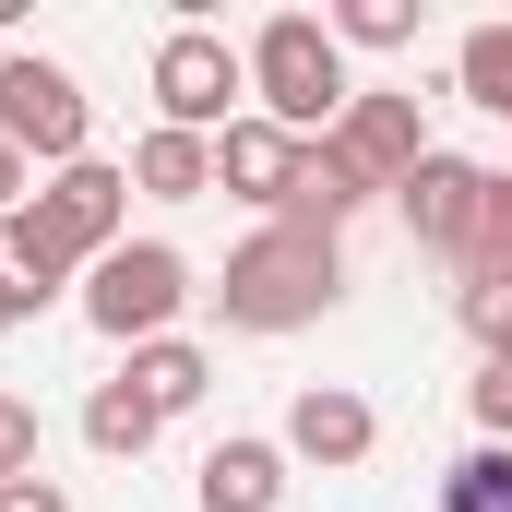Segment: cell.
Here are the masks:
<instances>
[{"instance_id":"obj_6","label":"cell","mask_w":512,"mask_h":512,"mask_svg":"<svg viewBox=\"0 0 512 512\" xmlns=\"http://www.w3.org/2000/svg\"><path fill=\"white\" fill-rule=\"evenodd\" d=\"M393 203H405V239H417V251L465 262V239H477V203H489V167H477V155H453V143H429V155H417V179H405Z\"/></svg>"},{"instance_id":"obj_7","label":"cell","mask_w":512,"mask_h":512,"mask_svg":"<svg viewBox=\"0 0 512 512\" xmlns=\"http://www.w3.org/2000/svg\"><path fill=\"white\" fill-rule=\"evenodd\" d=\"M298 167H310V143H298V131H274L262 108L215 131V191H239V203L262 215V227H274V215L298 203Z\"/></svg>"},{"instance_id":"obj_8","label":"cell","mask_w":512,"mask_h":512,"mask_svg":"<svg viewBox=\"0 0 512 512\" xmlns=\"http://www.w3.org/2000/svg\"><path fill=\"white\" fill-rule=\"evenodd\" d=\"M322 143H334V155H346L370 191H405V179H417V155H429V131H417V96H382V84H358V108L322 131Z\"/></svg>"},{"instance_id":"obj_17","label":"cell","mask_w":512,"mask_h":512,"mask_svg":"<svg viewBox=\"0 0 512 512\" xmlns=\"http://www.w3.org/2000/svg\"><path fill=\"white\" fill-rule=\"evenodd\" d=\"M441 512H512V441H477L441 465Z\"/></svg>"},{"instance_id":"obj_19","label":"cell","mask_w":512,"mask_h":512,"mask_svg":"<svg viewBox=\"0 0 512 512\" xmlns=\"http://www.w3.org/2000/svg\"><path fill=\"white\" fill-rule=\"evenodd\" d=\"M322 24H334V48H417L429 12H417V0H334Z\"/></svg>"},{"instance_id":"obj_21","label":"cell","mask_w":512,"mask_h":512,"mask_svg":"<svg viewBox=\"0 0 512 512\" xmlns=\"http://www.w3.org/2000/svg\"><path fill=\"white\" fill-rule=\"evenodd\" d=\"M465 334H477L489 358H512V286H465Z\"/></svg>"},{"instance_id":"obj_22","label":"cell","mask_w":512,"mask_h":512,"mask_svg":"<svg viewBox=\"0 0 512 512\" xmlns=\"http://www.w3.org/2000/svg\"><path fill=\"white\" fill-rule=\"evenodd\" d=\"M465 405H477V429H489V441H512V358H489V370L465 382Z\"/></svg>"},{"instance_id":"obj_23","label":"cell","mask_w":512,"mask_h":512,"mask_svg":"<svg viewBox=\"0 0 512 512\" xmlns=\"http://www.w3.org/2000/svg\"><path fill=\"white\" fill-rule=\"evenodd\" d=\"M0 512H72V489H60V477H12V489H0Z\"/></svg>"},{"instance_id":"obj_11","label":"cell","mask_w":512,"mask_h":512,"mask_svg":"<svg viewBox=\"0 0 512 512\" xmlns=\"http://www.w3.org/2000/svg\"><path fill=\"white\" fill-rule=\"evenodd\" d=\"M203 512H286V441H251V429H227L215 453H203Z\"/></svg>"},{"instance_id":"obj_9","label":"cell","mask_w":512,"mask_h":512,"mask_svg":"<svg viewBox=\"0 0 512 512\" xmlns=\"http://www.w3.org/2000/svg\"><path fill=\"white\" fill-rule=\"evenodd\" d=\"M382 453V417H370V393L346 382H310L286 405V465H322V477H346V465H370Z\"/></svg>"},{"instance_id":"obj_1","label":"cell","mask_w":512,"mask_h":512,"mask_svg":"<svg viewBox=\"0 0 512 512\" xmlns=\"http://www.w3.org/2000/svg\"><path fill=\"white\" fill-rule=\"evenodd\" d=\"M334 298H346V239H322V227H262L251 251H227V286H215L227 334H298Z\"/></svg>"},{"instance_id":"obj_10","label":"cell","mask_w":512,"mask_h":512,"mask_svg":"<svg viewBox=\"0 0 512 512\" xmlns=\"http://www.w3.org/2000/svg\"><path fill=\"white\" fill-rule=\"evenodd\" d=\"M48 215H60V227L84 239V274H96V262L131 239V167H108V155L60 167V179H48Z\"/></svg>"},{"instance_id":"obj_15","label":"cell","mask_w":512,"mask_h":512,"mask_svg":"<svg viewBox=\"0 0 512 512\" xmlns=\"http://www.w3.org/2000/svg\"><path fill=\"white\" fill-rule=\"evenodd\" d=\"M453 96L489 108V120H512V24H465V48H453Z\"/></svg>"},{"instance_id":"obj_5","label":"cell","mask_w":512,"mask_h":512,"mask_svg":"<svg viewBox=\"0 0 512 512\" xmlns=\"http://www.w3.org/2000/svg\"><path fill=\"white\" fill-rule=\"evenodd\" d=\"M179 310H191V262L167 251V239H120V251L84 274V322L108 346H155Z\"/></svg>"},{"instance_id":"obj_25","label":"cell","mask_w":512,"mask_h":512,"mask_svg":"<svg viewBox=\"0 0 512 512\" xmlns=\"http://www.w3.org/2000/svg\"><path fill=\"white\" fill-rule=\"evenodd\" d=\"M12 322H36V298H24V286L0 274V334H12Z\"/></svg>"},{"instance_id":"obj_20","label":"cell","mask_w":512,"mask_h":512,"mask_svg":"<svg viewBox=\"0 0 512 512\" xmlns=\"http://www.w3.org/2000/svg\"><path fill=\"white\" fill-rule=\"evenodd\" d=\"M12 477H48V465H36V405H24V393H0V489H12Z\"/></svg>"},{"instance_id":"obj_4","label":"cell","mask_w":512,"mask_h":512,"mask_svg":"<svg viewBox=\"0 0 512 512\" xmlns=\"http://www.w3.org/2000/svg\"><path fill=\"white\" fill-rule=\"evenodd\" d=\"M143 84H155V131H203V143H215L227 120H251V108H239V96H251V48H227L215 24H179Z\"/></svg>"},{"instance_id":"obj_18","label":"cell","mask_w":512,"mask_h":512,"mask_svg":"<svg viewBox=\"0 0 512 512\" xmlns=\"http://www.w3.org/2000/svg\"><path fill=\"white\" fill-rule=\"evenodd\" d=\"M465 286H512V167H489V203H477V239L453 262Z\"/></svg>"},{"instance_id":"obj_16","label":"cell","mask_w":512,"mask_h":512,"mask_svg":"<svg viewBox=\"0 0 512 512\" xmlns=\"http://www.w3.org/2000/svg\"><path fill=\"white\" fill-rule=\"evenodd\" d=\"M155 429H167V417H155V405H143L131 382H96V393H84V441H96L108 465H131V453H155Z\"/></svg>"},{"instance_id":"obj_12","label":"cell","mask_w":512,"mask_h":512,"mask_svg":"<svg viewBox=\"0 0 512 512\" xmlns=\"http://www.w3.org/2000/svg\"><path fill=\"white\" fill-rule=\"evenodd\" d=\"M0 274H12V286H24L36 310H48V298H60V286L84 274V239H72V227L48 215V191H36V203H24V215L0 227Z\"/></svg>"},{"instance_id":"obj_24","label":"cell","mask_w":512,"mask_h":512,"mask_svg":"<svg viewBox=\"0 0 512 512\" xmlns=\"http://www.w3.org/2000/svg\"><path fill=\"white\" fill-rule=\"evenodd\" d=\"M24 203H36V167H24V155H12V143H0V227H12V215H24Z\"/></svg>"},{"instance_id":"obj_14","label":"cell","mask_w":512,"mask_h":512,"mask_svg":"<svg viewBox=\"0 0 512 512\" xmlns=\"http://www.w3.org/2000/svg\"><path fill=\"white\" fill-rule=\"evenodd\" d=\"M131 191L143 203H203L215 191V143L203 131H143L131 143Z\"/></svg>"},{"instance_id":"obj_13","label":"cell","mask_w":512,"mask_h":512,"mask_svg":"<svg viewBox=\"0 0 512 512\" xmlns=\"http://www.w3.org/2000/svg\"><path fill=\"white\" fill-rule=\"evenodd\" d=\"M120 382L143 393L155 417H191V405L215 393V358H203L191 334H155V346H131V370H120Z\"/></svg>"},{"instance_id":"obj_3","label":"cell","mask_w":512,"mask_h":512,"mask_svg":"<svg viewBox=\"0 0 512 512\" xmlns=\"http://www.w3.org/2000/svg\"><path fill=\"white\" fill-rule=\"evenodd\" d=\"M0 143L24 155V167H84L96 155V108H84V84L60 72V60H36V48H12L0 60Z\"/></svg>"},{"instance_id":"obj_2","label":"cell","mask_w":512,"mask_h":512,"mask_svg":"<svg viewBox=\"0 0 512 512\" xmlns=\"http://www.w3.org/2000/svg\"><path fill=\"white\" fill-rule=\"evenodd\" d=\"M251 108L274 131H298V143H322V131L358 108V72H346V48H334L322 12H274L251 36Z\"/></svg>"}]
</instances>
